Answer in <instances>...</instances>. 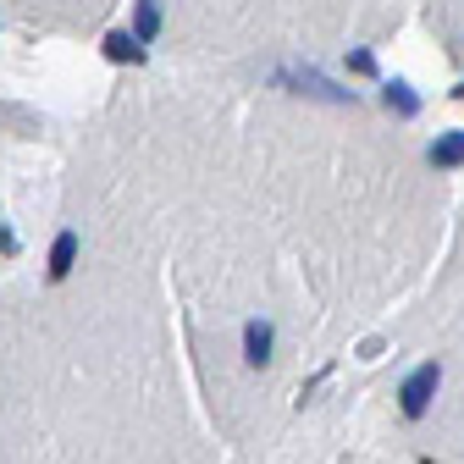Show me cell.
<instances>
[{"label": "cell", "instance_id": "obj_1", "mask_svg": "<svg viewBox=\"0 0 464 464\" xmlns=\"http://www.w3.org/2000/svg\"><path fill=\"white\" fill-rule=\"evenodd\" d=\"M437 387H442V365L437 360H426L410 382H403L398 387V403H403V415H410V420H420L426 410H431V398H437Z\"/></svg>", "mask_w": 464, "mask_h": 464}, {"label": "cell", "instance_id": "obj_2", "mask_svg": "<svg viewBox=\"0 0 464 464\" xmlns=\"http://www.w3.org/2000/svg\"><path fill=\"white\" fill-rule=\"evenodd\" d=\"M271 83H276V89H304V94H315V100H332V105H343V100H354V94H348V89H337L332 78H321L315 67H299V72H276Z\"/></svg>", "mask_w": 464, "mask_h": 464}, {"label": "cell", "instance_id": "obj_3", "mask_svg": "<svg viewBox=\"0 0 464 464\" xmlns=\"http://www.w3.org/2000/svg\"><path fill=\"white\" fill-rule=\"evenodd\" d=\"M100 50L111 55L116 67H122V62H128V67H144V55H150V50H144V39H139V34H122V28L105 34V44H100Z\"/></svg>", "mask_w": 464, "mask_h": 464}, {"label": "cell", "instance_id": "obj_4", "mask_svg": "<svg viewBox=\"0 0 464 464\" xmlns=\"http://www.w3.org/2000/svg\"><path fill=\"white\" fill-rule=\"evenodd\" d=\"M78 266V232H55V244H50V282H67Z\"/></svg>", "mask_w": 464, "mask_h": 464}, {"label": "cell", "instance_id": "obj_5", "mask_svg": "<svg viewBox=\"0 0 464 464\" xmlns=\"http://www.w3.org/2000/svg\"><path fill=\"white\" fill-rule=\"evenodd\" d=\"M271 343H276V332H271L266 321H249V326H244V360H249V365H266V360H271Z\"/></svg>", "mask_w": 464, "mask_h": 464}, {"label": "cell", "instance_id": "obj_6", "mask_svg": "<svg viewBox=\"0 0 464 464\" xmlns=\"http://www.w3.org/2000/svg\"><path fill=\"white\" fill-rule=\"evenodd\" d=\"M431 166H464V133H448L431 144Z\"/></svg>", "mask_w": 464, "mask_h": 464}, {"label": "cell", "instance_id": "obj_7", "mask_svg": "<svg viewBox=\"0 0 464 464\" xmlns=\"http://www.w3.org/2000/svg\"><path fill=\"white\" fill-rule=\"evenodd\" d=\"M133 34H139V39H155V34H160V0H139V12H133Z\"/></svg>", "mask_w": 464, "mask_h": 464}, {"label": "cell", "instance_id": "obj_8", "mask_svg": "<svg viewBox=\"0 0 464 464\" xmlns=\"http://www.w3.org/2000/svg\"><path fill=\"white\" fill-rule=\"evenodd\" d=\"M382 94H387V105H398V116H415V111H420L415 89H410V83H398V78H392V83H382Z\"/></svg>", "mask_w": 464, "mask_h": 464}, {"label": "cell", "instance_id": "obj_9", "mask_svg": "<svg viewBox=\"0 0 464 464\" xmlns=\"http://www.w3.org/2000/svg\"><path fill=\"white\" fill-rule=\"evenodd\" d=\"M348 67H354L360 78H376V55L371 50H354V55H348Z\"/></svg>", "mask_w": 464, "mask_h": 464}, {"label": "cell", "instance_id": "obj_10", "mask_svg": "<svg viewBox=\"0 0 464 464\" xmlns=\"http://www.w3.org/2000/svg\"><path fill=\"white\" fill-rule=\"evenodd\" d=\"M453 94H459V100H464V83H459V89H453Z\"/></svg>", "mask_w": 464, "mask_h": 464}]
</instances>
